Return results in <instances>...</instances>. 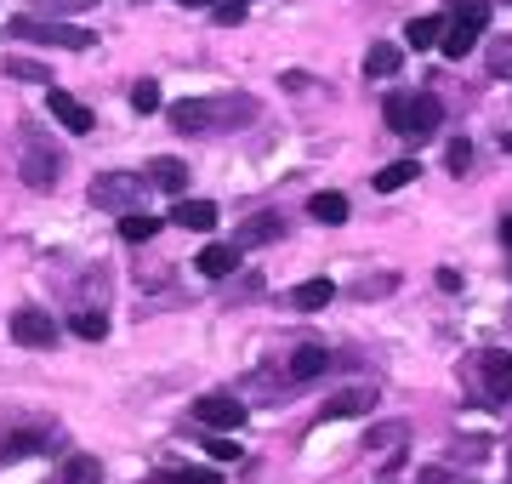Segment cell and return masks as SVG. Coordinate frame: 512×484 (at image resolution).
Wrapping results in <instances>:
<instances>
[{
  "instance_id": "obj_6",
  "label": "cell",
  "mask_w": 512,
  "mask_h": 484,
  "mask_svg": "<svg viewBox=\"0 0 512 484\" xmlns=\"http://www.w3.org/2000/svg\"><path fill=\"white\" fill-rule=\"evenodd\" d=\"M194 416L205 422V433H234V428H245V405H239V399H228V393H205L200 405H194Z\"/></svg>"
},
{
  "instance_id": "obj_23",
  "label": "cell",
  "mask_w": 512,
  "mask_h": 484,
  "mask_svg": "<svg viewBox=\"0 0 512 484\" xmlns=\"http://www.w3.org/2000/svg\"><path fill=\"white\" fill-rule=\"evenodd\" d=\"M148 183H160V188H183V183H188V166H183V160H165V154H160V160L148 166Z\"/></svg>"
},
{
  "instance_id": "obj_16",
  "label": "cell",
  "mask_w": 512,
  "mask_h": 484,
  "mask_svg": "<svg viewBox=\"0 0 512 484\" xmlns=\"http://www.w3.org/2000/svg\"><path fill=\"white\" fill-rule=\"evenodd\" d=\"M308 217H313V223H330V228L348 223V200H342V194H313V200H308Z\"/></svg>"
},
{
  "instance_id": "obj_33",
  "label": "cell",
  "mask_w": 512,
  "mask_h": 484,
  "mask_svg": "<svg viewBox=\"0 0 512 484\" xmlns=\"http://www.w3.org/2000/svg\"><path fill=\"white\" fill-rule=\"evenodd\" d=\"M217 23H228V29H234V23H245V6H239V0H222V6H217Z\"/></svg>"
},
{
  "instance_id": "obj_1",
  "label": "cell",
  "mask_w": 512,
  "mask_h": 484,
  "mask_svg": "<svg viewBox=\"0 0 512 484\" xmlns=\"http://www.w3.org/2000/svg\"><path fill=\"white\" fill-rule=\"evenodd\" d=\"M251 114H256V103L239 97V92H228V97H177V103H171V126L177 131H222V126H245Z\"/></svg>"
},
{
  "instance_id": "obj_30",
  "label": "cell",
  "mask_w": 512,
  "mask_h": 484,
  "mask_svg": "<svg viewBox=\"0 0 512 484\" xmlns=\"http://www.w3.org/2000/svg\"><path fill=\"white\" fill-rule=\"evenodd\" d=\"M490 69L501 80H512V46H507V40H495V46H490Z\"/></svg>"
},
{
  "instance_id": "obj_15",
  "label": "cell",
  "mask_w": 512,
  "mask_h": 484,
  "mask_svg": "<svg viewBox=\"0 0 512 484\" xmlns=\"http://www.w3.org/2000/svg\"><path fill=\"white\" fill-rule=\"evenodd\" d=\"M279 228H285V223H279V217H274V211H262V217H251V223H245V228H239V251H245V245H268V240H279Z\"/></svg>"
},
{
  "instance_id": "obj_29",
  "label": "cell",
  "mask_w": 512,
  "mask_h": 484,
  "mask_svg": "<svg viewBox=\"0 0 512 484\" xmlns=\"http://www.w3.org/2000/svg\"><path fill=\"white\" fill-rule=\"evenodd\" d=\"M450 6H456V18L478 23V29H484V23H490V6H484V0H450Z\"/></svg>"
},
{
  "instance_id": "obj_37",
  "label": "cell",
  "mask_w": 512,
  "mask_h": 484,
  "mask_svg": "<svg viewBox=\"0 0 512 484\" xmlns=\"http://www.w3.org/2000/svg\"><path fill=\"white\" fill-rule=\"evenodd\" d=\"M239 6H251V0H239Z\"/></svg>"
},
{
  "instance_id": "obj_7",
  "label": "cell",
  "mask_w": 512,
  "mask_h": 484,
  "mask_svg": "<svg viewBox=\"0 0 512 484\" xmlns=\"http://www.w3.org/2000/svg\"><path fill=\"white\" fill-rule=\"evenodd\" d=\"M137 194H143V183H137V177H126V171H120V177H114V171H103V177L92 183V200L103 205V211H120V217L137 205Z\"/></svg>"
},
{
  "instance_id": "obj_3",
  "label": "cell",
  "mask_w": 512,
  "mask_h": 484,
  "mask_svg": "<svg viewBox=\"0 0 512 484\" xmlns=\"http://www.w3.org/2000/svg\"><path fill=\"white\" fill-rule=\"evenodd\" d=\"M12 35L35 40V46H69V52H92L97 35L80 23H46V18H12Z\"/></svg>"
},
{
  "instance_id": "obj_24",
  "label": "cell",
  "mask_w": 512,
  "mask_h": 484,
  "mask_svg": "<svg viewBox=\"0 0 512 484\" xmlns=\"http://www.w3.org/2000/svg\"><path fill=\"white\" fill-rule=\"evenodd\" d=\"M69 325H74V336H86V342H103V336H109V319L97 314V308H86V314H74Z\"/></svg>"
},
{
  "instance_id": "obj_32",
  "label": "cell",
  "mask_w": 512,
  "mask_h": 484,
  "mask_svg": "<svg viewBox=\"0 0 512 484\" xmlns=\"http://www.w3.org/2000/svg\"><path fill=\"white\" fill-rule=\"evenodd\" d=\"M86 6H92V0H40V12H86Z\"/></svg>"
},
{
  "instance_id": "obj_10",
  "label": "cell",
  "mask_w": 512,
  "mask_h": 484,
  "mask_svg": "<svg viewBox=\"0 0 512 484\" xmlns=\"http://www.w3.org/2000/svg\"><path fill=\"white\" fill-rule=\"evenodd\" d=\"M194 268H200L205 280H228L239 268V245H205L200 257H194Z\"/></svg>"
},
{
  "instance_id": "obj_2",
  "label": "cell",
  "mask_w": 512,
  "mask_h": 484,
  "mask_svg": "<svg viewBox=\"0 0 512 484\" xmlns=\"http://www.w3.org/2000/svg\"><path fill=\"white\" fill-rule=\"evenodd\" d=\"M382 114H387V126L404 131V137H427V131H439L444 103L439 97H427V92H393Z\"/></svg>"
},
{
  "instance_id": "obj_14",
  "label": "cell",
  "mask_w": 512,
  "mask_h": 484,
  "mask_svg": "<svg viewBox=\"0 0 512 484\" xmlns=\"http://www.w3.org/2000/svg\"><path fill=\"white\" fill-rule=\"evenodd\" d=\"M399 63H404V52L382 40V46H370V52H365V75L370 80H387V75H399Z\"/></svg>"
},
{
  "instance_id": "obj_4",
  "label": "cell",
  "mask_w": 512,
  "mask_h": 484,
  "mask_svg": "<svg viewBox=\"0 0 512 484\" xmlns=\"http://www.w3.org/2000/svg\"><path fill=\"white\" fill-rule=\"evenodd\" d=\"M473 382H478V393H484L490 405H507V399H512V354H507V348L478 354L473 359Z\"/></svg>"
},
{
  "instance_id": "obj_35",
  "label": "cell",
  "mask_w": 512,
  "mask_h": 484,
  "mask_svg": "<svg viewBox=\"0 0 512 484\" xmlns=\"http://www.w3.org/2000/svg\"><path fill=\"white\" fill-rule=\"evenodd\" d=\"M501 149H507V154H512V131H507V137H501Z\"/></svg>"
},
{
  "instance_id": "obj_9",
  "label": "cell",
  "mask_w": 512,
  "mask_h": 484,
  "mask_svg": "<svg viewBox=\"0 0 512 484\" xmlns=\"http://www.w3.org/2000/svg\"><path fill=\"white\" fill-rule=\"evenodd\" d=\"M365 410H376V388H348L336 393V399H325V422H348V416H365Z\"/></svg>"
},
{
  "instance_id": "obj_19",
  "label": "cell",
  "mask_w": 512,
  "mask_h": 484,
  "mask_svg": "<svg viewBox=\"0 0 512 484\" xmlns=\"http://www.w3.org/2000/svg\"><path fill=\"white\" fill-rule=\"evenodd\" d=\"M63 484H103V462L97 456H69L63 462Z\"/></svg>"
},
{
  "instance_id": "obj_20",
  "label": "cell",
  "mask_w": 512,
  "mask_h": 484,
  "mask_svg": "<svg viewBox=\"0 0 512 484\" xmlns=\"http://www.w3.org/2000/svg\"><path fill=\"white\" fill-rule=\"evenodd\" d=\"M439 35H444V18H410V29H404V40H410L416 52L439 46Z\"/></svg>"
},
{
  "instance_id": "obj_36",
  "label": "cell",
  "mask_w": 512,
  "mask_h": 484,
  "mask_svg": "<svg viewBox=\"0 0 512 484\" xmlns=\"http://www.w3.org/2000/svg\"><path fill=\"white\" fill-rule=\"evenodd\" d=\"M183 6H211V0H183Z\"/></svg>"
},
{
  "instance_id": "obj_34",
  "label": "cell",
  "mask_w": 512,
  "mask_h": 484,
  "mask_svg": "<svg viewBox=\"0 0 512 484\" xmlns=\"http://www.w3.org/2000/svg\"><path fill=\"white\" fill-rule=\"evenodd\" d=\"M501 240H507V245H512V217H507V223H501Z\"/></svg>"
},
{
  "instance_id": "obj_18",
  "label": "cell",
  "mask_w": 512,
  "mask_h": 484,
  "mask_svg": "<svg viewBox=\"0 0 512 484\" xmlns=\"http://www.w3.org/2000/svg\"><path fill=\"white\" fill-rule=\"evenodd\" d=\"M330 297H336V285H330V280L296 285V308H302V314H319V308H330Z\"/></svg>"
},
{
  "instance_id": "obj_12",
  "label": "cell",
  "mask_w": 512,
  "mask_h": 484,
  "mask_svg": "<svg viewBox=\"0 0 512 484\" xmlns=\"http://www.w3.org/2000/svg\"><path fill=\"white\" fill-rule=\"evenodd\" d=\"M171 223L211 234V228H217V205H211V200H177V205H171Z\"/></svg>"
},
{
  "instance_id": "obj_28",
  "label": "cell",
  "mask_w": 512,
  "mask_h": 484,
  "mask_svg": "<svg viewBox=\"0 0 512 484\" xmlns=\"http://www.w3.org/2000/svg\"><path fill=\"white\" fill-rule=\"evenodd\" d=\"M205 450H211V462H239V445L222 433H205Z\"/></svg>"
},
{
  "instance_id": "obj_11",
  "label": "cell",
  "mask_w": 512,
  "mask_h": 484,
  "mask_svg": "<svg viewBox=\"0 0 512 484\" xmlns=\"http://www.w3.org/2000/svg\"><path fill=\"white\" fill-rule=\"evenodd\" d=\"M439 46H444V57H473L478 52V23L450 18L444 23V35H439Z\"/></svg>"
},
{
  "instance_id": "obj_25",
  "label": "cell",
  "mask_w": 512,
  "mask_h": 484,
  "mask_svg": "<svg viewBox=\"0 0 512 484\" xmlns=\"http://www.w3.org/2000/svg\"><path fill=\"white\" fill-rule=\"evenodd\" d=\"M6 75H12V80H52V75H46V63H35V57H12V63H6Z\"/></svg>"
},
{
  "instance_id": "obj_22",
  "label": "cell",
  "mask_w": 512,
  "mask_h": 484,
  "mask_svg": "<svg viewBox=\"0 0 512 484\" xmlns=\"http://www.w3.org/2000/svg\"><path fill=\"white\" fill-rule=\"evenodd\" d=\"M154 234H160V223H154V217H137V211H126V217H120V240H126V245H148Z\"/></svg>"
},
{
  "instance_id": "obj_26",
  "label": "cell",
  "mask_w": 512,
  "mask_h": 484,
  "mask_svg": "<svg viewBox=\"0 0 512 484\" xmlns=\"http://www.w3.org/2000/svg\"><path fill=\"white\" fill-rule=\"evenodd\" d=\"M131 109H137V114H154V109H160V86H154V80H137V92H131Z\"/></svg>"
},
{
  "instance_id": "obj_13",
  "label": "cell",
  "mask_w": 512,
  "mask_h": 484,
  "mask_svg": "<svg viewBox=\"0 0 512 484\" xmlns=\"http://www.w3.org/2000/svg\"><path fill=\"white\" fill-rule=\"evenodd\" d=\"M52 114H57L69 131H92V109H86L80 97H69V92H52Z\"/></svg>"
},
{
  "instance_id": "obj_27",
  "label": "cell",
  "mask_w": 512,
  "mask_h": 484,
  "mask_svg": "<svg viewBox=\"0 0 512 484\" xmlns=\"http://www.w3.org/2000/svg\"><path fill=\"white\" fill-rule=\"evenodd\" d=\"M444 166H450V171L461 177V171L473 166V143H467V137H456V143H450V154H444Z\"/></svg>"
},
{
  "instance_id": "obj_17",
  "label": "cell",
  "mask_w": 512,
  "mask_h": 484,
  "mask_svg": "<svg viewBox=\"0 0 512 484\" xmlns=\"http://www.w3.org/2000/svg\"><path fill=\"white\" fill-rule=\"evenodd\" d=\"M313 376H325V348H296L291 354V382H313Z\"/></svg>"
},
{
  "instance_id": "obj_21",
  "label": "cell",
  "mask_w": 512,
  "mask_h": 484,
  "mask_svg": "<svg viewBox=\"0 0 512 484\" xmlns=\"http://www.w3.org/2000/svg\"><path fill=\"white\" fill-rule=\"evenodd\" d=\"M416 177H421V166H416V160H393L387 171H376V188H382V194H393V188L416 183Z\"/></svg>"
},
{
  "instance_id": "obj_5",
  "label": "cell",
  "mask_w": 512,
  "mask_h": 484,
  "mask_svg": "<svg viewBox=\"0 0 512 484\" xmlns=\"http://www.w3.org/2000/svg\"><path fill=\"white\" fill-rule=\"evenodd\" d=\"M57 171H63V154H57L46 137L29 131V143H23V177H29V188H52Z\"/></svg>"
},
{
  "instance_id": "obj_8",
  "label": "cell",
  "mask_w": 512,
  "mask_h": 484,
  "mask_svg": "<svg viewBox=\"0 0 512 484\" xmlns=\"http://www.w3.org/2000/svg\"><path fill=\"white\" fill-rule=\"evenodd\" d=\"M12 342H18V348H52V342H57L52 314H40V308H18V314H12Z\"/></svg>"
},
{
  "instance_id": "obj_31",
  "label": "cell",
  "mask_w": 512,
  "mask_h": 484,
  "mask_svg": "<svg viewBox=\"0 0 512 484\" xmlns=\"http://www.w3.org/2000/svg\"><path fill=\"white\" fill-rule=\"evenodd\" d=\"M165 484H222V479H217V473H205V467H177Z\"/></svg>"
}]
</instances>
